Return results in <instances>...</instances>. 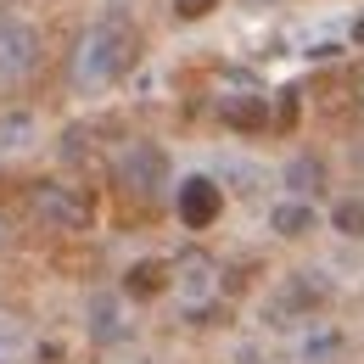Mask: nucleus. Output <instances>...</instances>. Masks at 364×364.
Listing matches in <instances>:
<instances>
[{"instance_id":"423d86ee","label":"nucleus","mask_w":364,"mask_h":364,"mask_svg":"<svg viewBox=\"0 0 364 364\" xmlns=\"http://www.w3.org/2000/svg\"><path fill=\"white\" fill-rule=\"evenodd\" d=\"M331 303V280L325 269H297L286 286H280V309H297V314H314Z\"/></svg>"},{"instance_id":"7ed1b4c3","label":"nucleus","mask_w":364,"mask_h":364,"mask_svg":"<svg viewBox=\"0 0 364 364\" xmlns=\"http://www.w3.org/2000/svg\"><path fill=\"white\" fill-rule=\"evenodd\" d=\"M112 180L124 185L129 196L151 202V196L168 185V151H163V146H151V140L124 146V151H118V163H112Z\"/></svg>"},{"instance_id":"dca6fc26","label":"nucleus","mask_w":364,"mask_h":364,"mask_svg":"<svg viewBox=\"0 0 364 364\" xmlns=\"http://www.w3.org/2000/svg\"><path fill=\"white\" fill-rule=\"evenodd\" d=\"M6 241H11V230H6V219H0V247H6Z\"/></svg>"},{"instance_id":"f8f14e48","label":"nucleus","mask_w":364,"mask_h":364,"mask_svg":"<svg viewBox=\"0 0 364 364\" xmlns=\"http://www.w3.org/2000/svg\"><path fill=\"white\" fill-rule=\"evenodd\" d=\"M331 225H336V235H348V241H364V196H342L331 208Z\"/></svg>"},{"instance_id":"9b49d317","label":"nucleus","mask_w":364,"mask_h":364,"mask_svg":"<svg viewBox=\"0 0 364 364\" xmlns=\"http://www.w3.org/2000/svg\"><path fill=\"white\" fill-rule=\"evenodd\" d=\"M319 180H325V168H319V157H291L286 163V185H291V196H314L319 191Z\"/></svg>"},{"instance_id":"39448f33","label":"nucleus","mask_w":364,"mask_h":364,"mask_svg":"<svg viewBox=\"0 0 364 364\" xmlns=\"http://www.w3.org/2000/svg\"><path fill=\"white\" fill-rule=\"evenodd\" d=\"M174 208H180V225L185 230H208L219 213H225V191L208 180V174H191V180H180Z\"/></svg>"},{"instance_id":"6e6552de","label":"nucleus","mask_w":364,"mask_h":364,"mask_svg":"<svg viewBox=\"0 0 364 364\" xmlns=\"http://www.w3.org/2000/svg\"><path fill=\"white\" fill-rule=\"evenodd\" d=\"M219 118H225L230 129H241V135L269 129V107H264V95H225V101H219Z\"/></svg>"},{"instance_id":"f03ea898","label":"nucleus","mask_w":364,"mask_h":364,"mask_svg":"<svg viewBox=\"0 0 364 364\" xmlns=\"http://www.w3.org/2000/svg\"><path fill=\"white\" fill-rule=\"evenodd\" d=\"M28 213H34V225H46V230H90L95 202L79 191V185L34 180L28 185Z\"/></svg>"},{"instance_id":"0eeeda50","label":"nucleus","mask_w":364,"mask_h":364,"mask_svg":"<svg viewBox=\"0 0 364 364\" xmlns=\"http://www.w3.org/2000/svg\"><path fill=\"white\" fill-rule=\"evenodd\" d=\"M269 230H274V235H286V241H303V235H314V230H319L314 202H303V196H286V202H274V208H269Z\"/></svg>"},{"instance_id":"4468645a","label":"nucleus","mask_w":364,"mask_h":364,"mask_svg":"<svg viewBox=\"0 0 364 364\" xmlns=\"http://www.w3.org/2000/svg\"><path fill=\"white\" fill-rule=\"evenodd\" d=\"M297 112H303V101H297V90H280V101H274V129H291L297 124Z\"/></svg>"},{"instance_id":"f3484780","label":"nucleus","mask_w":364,"mask_h":364,"mask_svg":"<svg viewBox=\"0 0 364 364\" xmlns=\"http://www.w3.org/2000/svg\"><path fill=\"white\" fill-rule=\"evenodd\" d=\"M0 364H11V359H0Z\"/></svg>"},{"instance_id":"9d476101","label":"nucleus","mask_w":364,"mask_h":364,"mask_svg":"<svg viewBox=\"0 0 364 364\" xmlns=\"http://www.w3.org/2000/svg\"><path fill=\"white\" fill-rule=\"evenodd\" d=\"M168 286V264L163 258H140V264H129V274H124V291L129 297H157Z\"/></svg>"},{"instance_id":"1a4fd4ad","label":"nucleus","mask_w":364,"mask_h":364,"mask_svg":"<svg viewBox=\"0 0 364 364\" xmlns=\"http://www.w3.org/2000/svg\"><path fill=\"white\" fill-rule=\"evenodd\" d=\"M90 336L95 342H118V336H129V325H124V309H118V297H90Z\"/></svg>"},{"instance_id":"f257e3e1","label":"nucleus","mask_w":364,"mask_h":364,"mask_svg":"<svg viewBox=\"0 0 364 364\" xmlns=\"http://www.w3.org/2000/svg\"><path fill=\"white\" fill-rule=\"evenodd\" d=\"M140 62V28L129 11H101L79 46V85L85 90H107L118 85L129 68Z\"/></svg>"},{"instance_id":"2eb2a0df","label":"nucleus","mask_w":364,"mask_h":364,"mask_svg":"<svg viewBox=\"0 0 364 364\" xmlns=\"http://www.w3.org/2000/svg\"><path fill=\"white\" fill-rule=\"evenodd\" d=\"M213 6H219V0H174V11H180L185 23H196V17H208Z\"/></svg>"},{"instance_id":"20e7f679","label":"nucleus","mask_w":364,"mask_h":364,"mask_svg":"<svg viewBox=\"0 0 364 364\" xmlns=\"http://www.w3.org/2000/svg\"><path fill=\"white\" fill-rule=\"evenodd\" d=\"M40 68V28L28 17L0 11V85H17Z\"/></svg>"},{"instance_id":"ddd939ff","label":"nucleus","mask_w":364,"mask_h":364,"mask_svg":"<svg viewBox=\"0 0 364 364\" xmlns=\"http://www.w3.org/2000/svg\"><path fill=\"white\" fill-rule=\"evenodd\" d=\"M342 353V331H314L303 336V364H331Z\"/></svg>"}]
</instances>
